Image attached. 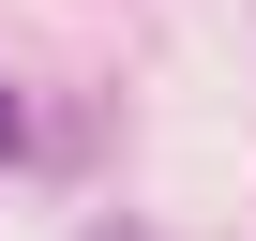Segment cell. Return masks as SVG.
<instances>
[{
	"label": "cell",
	"mask_w": 256,
	"mask_h": 241,
	"mask_svg": "<svg viewBox=\"0 0 256 241\" xmlns=\"http://www.w3.org/2000/svg\"><path fill=\"white\" fill-rule=\"evenodd\" d=\"M16 136H30V106H16V90H0V166H16Z\"/></svg>",
	"instance_id": "obj_1"
}]
</instances>
